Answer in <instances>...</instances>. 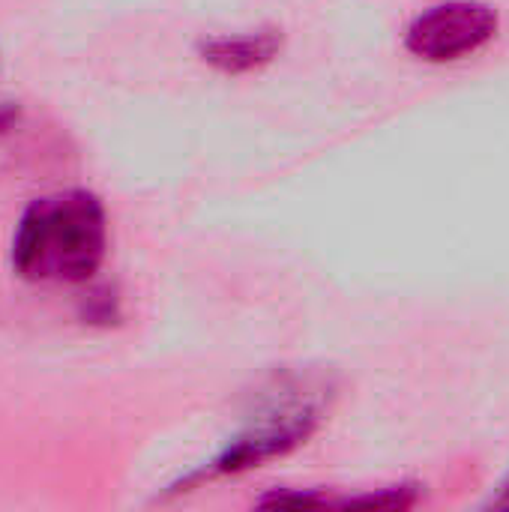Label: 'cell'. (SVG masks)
I'll return each instance as SVG.
<instances>
[{"mask_svg": "<svg viewBox=\"0 0 509 512\" xmlns=\"http://www.w3.org/2000/svg\"><path fill=\"white\" fill-rule=\"evenodd\" d=\"M498 33V15L492 6L477 0H447L420 12L408 33L405 45L414 57L429 63H450L468 54H477Z\"/></svg>", "mask_w": 509, "mask_h": 512, "instance_id": "7a4b0ae2", "label": "cell"}, {"mask_svg": "<svg viewBox=\"0 0 509 512\" xmlns=\"http://www.w3.org/2000/svg\"><path fill=\"white\" fill-rule=\"evenodd\" d=\"M318 420H321V408L315 402L279 408V414L258 420L246 435H240L213 462V474H240V471L258 468L270 459L291 453L294 447L306 444V438L315 432Z\"/></svg>", "mask_w": 509, "mask_h": 512, "instance_id": "3957f363", "label": "cell"}, {"mask_svg": "<svg viewBox=\"0 0 509 512\" xmlns=\"http://www.w3.org/2000/svg\"><path fill=\"white\" fill-rule=\"evenodd\" d=\"M279 51H282L279 30H249V33L213 36L201 42V57L225 75L255 72L273 63Z\"/></svg>", "mask_w": 509, "mask_h": 512, "instance_id": "277c9868", "label": "cell"}, {"mask_svg": "<svg viewBox=\"0 0 509 512\" xmlns=\"http://www.w3.org/2000/svg\"><path fill=\"white\" fill-rule=\"evenodd\" d=\"M105 252V207L84 189H63L24 210L12 240V267L33 285H81L102 267Z\"/></svg>", "mask_w": 509, "mask_h": 512, "instance_id": "6da1fadb", "label": "cell"}]
</instances>
